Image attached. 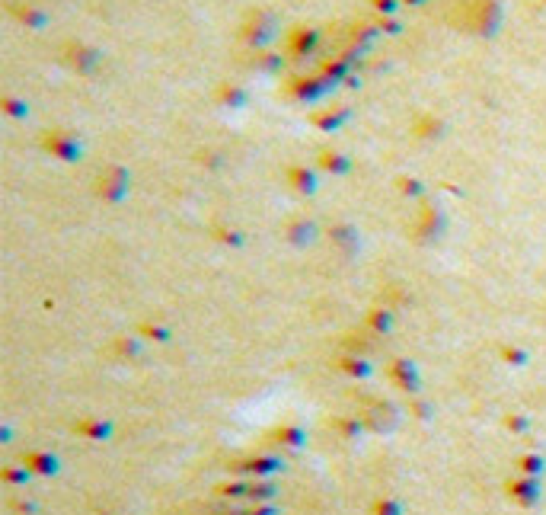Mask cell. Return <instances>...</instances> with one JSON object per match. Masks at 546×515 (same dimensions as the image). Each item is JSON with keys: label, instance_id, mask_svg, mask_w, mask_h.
Wrapping results in <instances>:
<instances>
[{"label": "cell", "instance_id": "1", "mask_svg": "<svg viewBox=\"0 0 546 515\" xmlns=\"http://www.w3.org/2000/svg\"><path fill=\"white\" fill-rule=\"evenodd\" d=\"M450 23L476 35H495L502 26V7H498V0H464L450 13Z\"/></svg>", "mask_w": 546, "mask_h": 515}, {"label": "cell", "instance_id": "2", "mask_svg": "<svg viewBox=\"0 0 546 515\" xmlns=\"http://www.w3.org/2000/svg\"><path fill=\"white\" fill-rule=\"evenodd\" d=\"M240 39L259 51L265 42L275 39V16H272L269 10H262V7L249 10V13L243 16V23H240Z\"/></svg>", "mask_w": 546, "mask_h": 515}, {"label": "cell", "instance_id": "3", "mask_svg": "<svg viewBox=\"0 0 546 515\" xmlns=\"http://www.w3.org/2000/svg\"><path fill=\"white\" fill-rule=\"evenodd\" d=\"M58 58H61V64H68L70 70H77V74H87V70H93L99 64V51L90 49L87 42H77V39L61 42Z\"/></svg>", "mask_w": 546, "mask_h": 515}, {"label": "cell", "instance_id": "4", "mask_svg": "<svg viewBox=\"0 0 546 515\" xmlns=\"http://www.w3.org/2000/svg\"><path fill=\"white\" fill-rule=\"evenodd\" d=\"M319 45V32L313 26H294L284 32V55L300 61V58H310Z\"/></svg>", "mask_w": 546, "mask_h": 515}, {"label": "cell", "instance_id": "5", "mask_svg": "<svg viewBox=\"0 0 546 515\" xmlns=\"http://www.w3.org/2000/svg\"><path fill=\"white\" fill-rule=\"evenodd\" d=\"M332 87H336V84H329V80L319 77V74H313V77H288V80H284V93H288L291 99H304V103L326 97Z\"/></svg>", "mask_w": 546, "mask_h": 515}, {"label": "cell", "instance_id": "6", "mask_svg": "<svg viewBox=\"0 0 546 515\" xmlns=\"http://www.w3.org/2000/svg\"><path fill=\"white\" fill-rule=\"evenodd\" d=\"M42 147L55 154V157H61V161H77L80 157V144L68 132H45L42 135Z\"/></svg>", "mask_w": 546, "mask_h": 515}, {"label": "cell", "instance_id": "7", "mask_svg": "<svg viewBox=\"0 0 546 515\" xmlns=\"http://www.w3.org/2000/svg\"><path fill=\"white\" fill-rule=\"evenodd\" d=\"M352 64H355V58L342 51V55H336V58H326V61H319L317 74L326 77L329 84H339V80H345V77L352 74Z\"/></svg>", "mask_w": 546, "mask_h": 515}, {"label": "cell", "instance_id": "8", "mask_svg": "<svg viewBox=\"0 0 546 515\" xmlns=\"http://www.w3.org/2000/svg\"><path fill=\"white\" fill-rule=\"evenodd\" d=\"M96 186H99V195H106V199H122L125 189H128V176H125V170L109 167L96 180Z\"/></svg>", "mask_w": 546, "mask_h": 515}, {"label": "cell", "instance_id": "9", "mask_svg": "<svg viewBox=\"0 0 546 515\" xmlns=\"http://www.w3.org/2000/svg\"><path fill=\"white\" fill-rule=\"evenodd\" d=\"M10 13H13L26 29H42L49 23V16L42 13V10H35L32 4H10Z\"/></svg>", "mask_w": 546, "mask_h": 515}, {"label": "cell", "instance_id": "10", "mask_svg": "<svg viewBox=\"0 0 546 515\" xmlns=\"http://www.w3.org/2000/svg\"><path fill=\"white\" fill-rule=\"evenodd\" d=\"M288 182L298 189V192H313V189H317V180H313V173L307 167H291L288 170Z\"/></svg>", "mask_w": 546, "mask_h": 515}, {"label": "cell", "instance_id": "11", "mask_svg": "<svg viewBox=\"0 0 546 515\" xmlns=\"http://www.w3.org/2000/svg\"><path fill=\"white\" fill-rule=\"evenodd\" d=\"M217 103H224V106H230V109H240L243 103H246V93L240 90V87H234V84H221L217 87Z\"/></svg>", "mask_w": 546, "mask_h": 515}, {"label": "cell", "instance_id": "12", "mask_svg": "<svg viewBox=\"0 0 546 515\" xmlns=\"http://www.w3.org/2000/svg\"><path fill=\"white\" fill-rule=\"evenodd\" d=\"M317 161H319V167H323V170H332V173H345V170H348V161L342 157L339 151H319Z\"/></svg>", "mask_w": 546, "mask_h": 515}, {"label": "cell", "instance_id": "13", "mask_svg": "<svg viewBox=\"0 0 546 515\" xmlns=\"http://www.w3.org/2000/svg\"><path fill=\"white\" fill-rule=\"evenodd\" d=\"M348 118V109L342 106V109H336V112H317L313 116V125H319V128H336V125H342Z\"/></svg>", "mask_w": 546, "mask_h": 515}, {"label": "cell", "instance_id": "14", "mask_svg": "<svg viewBox=\"0 0 546 515\" xmlns=\"http://www.w3.org/2000/svg\"><path fill=\"white\" fill-rule=\"evenodd\" d=\"M435 132H441V122H438V118L425 116L415 122V135H419V138H435Z\"/></svg>", "mask_w": 546, "mask_h": 515}, {"label": "cell", "instance_id": "15", "mask_svg": "<svg viewBox=\"0 0 546 515\" xmlns=\"http://www.w3.org/2000/svg\"><path fill=\"white\" fill-rule=\"evenodd\" d=\"M256 64L262 70H278L284 64V58L281 55H272V51H256Z\"/></svg>", "mask_w": 546, "mask_h": 515}, {"label": "cell", "instance_id": "16", "mask_svg": "<svg viewBox=\"0 0 546 515\" xmlns=\"http://www.w3.org/2000/svg\"><path fill=\"white\" fill-rule=\"evenodd\" d=\"M374 26H377V32H390V35H396V32H400V23H396V20H390V16H381V20L374 23Z\"/></svg>", "mask_w": 546, "mask_h": 515}, {"label": "cell", "instance_id": "17", "mask_svg": "<svg viewBox=\"0 0 546 515\" xmlns=\"http://www.w3.org/2000/svg\"><path fill=\"white\" fill-rule=\"evenodd\" d=\"M4 109H7L10 116H26V103H20V99H13V97H4Z\"/></svg>", "mask_w": 546, "mask_h": 515}, {"label": "cell", "instance_id": "18", "mask_svg": "<svg viewBox=\"0 0 546 515\" xmlns=\"http://www.w3.org/2000/svg\"><path fill=\"white\" fill-rule=\"evenodd\" d=\"M371 4H374V10H381L383 16H387V13H393V10L400 7V0H371Z\"/></svg>", "mask_w": 546, "mask_h": 515}, {"label": "cell", "instance_id": "19", "mask_svg": "<svg viewBox=\"0 0 546 515\" xmlns=\"http://www.w3.org/2000/svg\"><path fill=\"white\" fill-rule=\"evenodd\" d=\"M540 467H543V461H540V458H524V471H540Z\"/></svg>", "mask_w": 546, "mask_h": 515}, {"label": "cell", "instance_id": "20", "mask_svg": "<svg viewBox=\"0 0 546 515\" xmlns=\"http://www.w3.org/2000/svg\"><path fill=\"white\" fill-rule=\"evenodd\" d=\"M402 7H419V4H425V0H400Z\"/></svg>", "mask_w": 546, "mask_h": 515}, {"label": "cell", "instance_id": "21", "mask_svg": "<svg viewBox=\"0 0 546 515\" xmlns=\"http://www.w3.org/2000/svg\"><path fill=\"white\" fill-rule=\"evenodd\" d=\"M540 4H543V7H546V0H540Z\"/></svg>", "mask_w": 546, "mask_h": 515}]
</instances>
